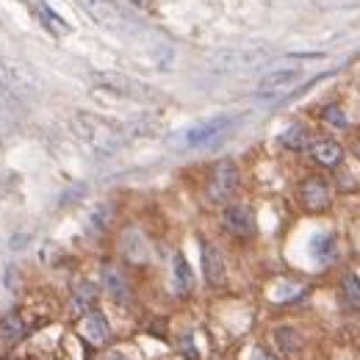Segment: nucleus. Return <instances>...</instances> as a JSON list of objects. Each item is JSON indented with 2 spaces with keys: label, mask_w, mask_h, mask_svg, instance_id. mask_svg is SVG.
Wrapping results in <instances>:
<instances>
[{
  "label": "nucleus",
  "mask_w": 360,
  "mask_h": 360,
  "mask_svg": "<svg viewBox=\"0 0 360 360\" xmlns=\"http://www.w3.org/2000/svg\"><path fill=\"white\" fill-rule=\"evenodd\" d=\"M238 167L233 164V161H219L217 167H214V172H211V180H208V188H205V197H208V202H214V205H222L227 202L230 197H233V191L238 188Z\"/></svg>",
  "instance_id": "obj_2"
},
{
  "label": "nucleus",
  "mask_w": 360,
  "mask_h": 360,
  "mask_svg": "<svg viewBox=\"0 0 360 360\" xmlns=\"http://www.w3.org/2000/svg\"><path fill=\"white\" fill-rule=\"evenodd\" d=\"M97 81L103 84V86H108L111 91H120V94H131V97H144V91H139L141 86L134 84L131 78H122V75H97Z\"/></svg>",
  "instance_id": "obj_17"
},
{
  "label": "nucleus",
  "mask_w": 360,
  "mask_h": 360,
  "mask_svg": "<svg viewBox=\"0 0 360 360\" xmlns=\"http://www.w3.org/2000/svg\"><path fill=\"white\" fill-rule=\"evenodd\" d=\"M0 330H3V338H6V341H17V338L22 335V324H20L17 316H6Z\"/></svg>",
  "instance_id": "obj_20"
},
{
  "label": "nucleus",
  "mask_w": 360,
  "mask_h": 360,
  "mask_svg": "<svg viewBox=\"0 0 360 360\" xmlns=\"http://www.w3.org/2000/svg\"><path fill=\"white\" fill-rule=\"evenodd\" d=\"M311 158H314L319 167H338L344 161V147L335 141V139H319L311 141Z\"/></svg>",
  "instance_id": "obj_10"
},
{
  "label": "nucleus",
  "mask_w": 360,
  "mask_h": 360,
  "mask_svg": "<svg viewBox=\"0 0 360 360\" xmlns=\"http://www.w3.org/2000/svg\"><path fill=\"white\" fill-rule=\"evenodd\" d=\"M280 144H283L285 150H291V153H302V150H308V147H311V128H308V125H300V122L283 128Z\"/></svg>",
  "instance_id": "obj_14"
},
{
  "label": "nucleus",
  "mask_w": 360,
  "mask_h": 360,
  "mask_svg": "<svg viewBox=\"0 0 360 360\" xmlns=\"http://www.w3.org/2000/svg\"><path fill=\"white\" fill-rule=\"evenodd\" d=\"M122 255H125L131 264H144V261L150 258L147 238H144L139 230H125V236H122Z\"/></svg>",
  "instance_id": "obj_13"
},
{
  "label": "nucleus",
  "mask_w": 360,
  "mask_h": 360,
  "mask_svg": "<svg viewBox=\"0 0 360 360\" xmlns=\"http://www.w3.org/2000/svg\"><path fill=\"white\" fill-rule=\"evenodd\" d=\"M250 360H277V358H271L269 352H264V349H255V352H252V358Z\"/></svg>",
  "instance_id": "obj_23"
},
{
  "label": "nucleus",
  "mask_w": 360,
  "mask_h": 360,
  "mask_svg": "<svg viewBox=\"0 0 360 360\" xmlns=\"http://www.w3.org/2000/svg\"><path fill=\"white\" fill-rule=\"evenodd\" d=\"M341 300H344V305L349 308V311H360V280L358 274H344V280H341Z\"/></svg>",
  "instance_id": "obj_18"
},
{
  "label": "nucleus",
  "mask_w": 360,
  "mask_h": 360,
  "mask_svg": "<svg viewBox=\"0 0 360 360\" xmlns=\"http://www.w3.org/2000/svg\"><path fill=\"white\" fill-rule=\"evenodd\" d=\"M131 3H134V6H144V0H131Z\"/></svg>",
  "instance_id": "obj_25"
},
{
  "label": "nucleus",
  "mask_w": 360,
  "mask_h": 360,
  "mask_svg": "<svg viewBox=\"0 0 360 360\" xmlns=\"http://www.w3.org/2000/svg\"><path fill=\"white\" fill-rule=\"evenodd\" d=\"M321 117H324V122H330V125H338V128L347 125V117H344V111H341L338 105H327Z\"/></svg>",
  "instance_id": "obj_21"
},
{
  "label": "nucleus",
  "mask_w": 360,
  "mask_h": 360,
  "mask_svg": "<svg viewBox=\"0 0 360 360\" xmlns=\"http://www.w3.org/2000/svg\"><path fill=\"white\" fill-rule=\"evenodd\" d=\"M355 153H358V158H360V141L355 144Z\"/></svg>",
  "instance_id": "obj_26"
},
{
  "label": "nucleus",
  "mask_w": 360,
  "mask_h": 360,
  "mask_svg": "<svg viewBox=\"0 0 360 360\" xmlns=\"http://www.w3.org/2000/svg\"><path fill=\"white\" fill-rule=\"evenodd\" d=\"M103 360H128V355H122V352H108Z\"/></svg>",
  "instance_id": "obj_24"
},
{
  "label": "nucleus",
  "mask_w": 360,
  "mask_h": 360,
  "mask_svg": "<svg viewBox=\"0 0 360 360\" xmlns=\"http://www.w3.org/2000/svg\"><path fill=\"white\" fill-rule=\"evenodd\" d=\"M225 230L236 238H250L255 236V214L250 205H227L225 208Z\"/></svg>",
  "instance_id": "obj_4"
},
{
  "label": "nucleus",
  "mask_w": 360,
  "mask_h": 360,
  "mask_svg": "<svg viewBox=\"0 0 360 360\" xmlns=\"http://www.w3.org/2000/svg\"><path fill=\"white\" fill-rule=\"evenodd\" d=\"M302 78V70L300 67H285V70H271L261 78L258 84V97H274L280 91L291 89L297 81Z\"/></svg>",
  "instance_id": "obj_5"
},
{
  "label": "nucleus",
  "mask_w": 360,
  "mask_h": 360,
  "mask_svg": "<svg viewBox=\"0 0 360 360\" xmlns=\"http://www.w3.org/2000/svg\"><path fill=\"white\" fill-rule=\"evenodd\" d=\"M0 81H3L11 91H17V94H28V91H34L31 89L28 75H25V70L17 67V64H11L6 56H0Z\"/></svg>",
  "instance_id": "obj_11"
},
{
  "label": "nucleus",
  "mask_w": 360,
  "mask_h": 360,
  "mask_svg": "<svg viewBox=\"0 0 360 360\" xmlns=\"http://www.w3.org/2000/svg\"><path fill=\"white\" fill-rule=\"evenodd\" d=\"M311 255H314L319 264L335 261V255H338L335 236H333V233H319V236H314V241H311Z\"/></svg>",
  "instance_id": "obj_15"
},
{
  "label": "nucleus",
  "mask_w": 360,
  "mask_h": 360,
  "mask_svg": "<svg viewBox=\"0 0 360 360\" xmlns=\"http://www.w3.org/2000/svg\"><path fill=\"white\" fill-rule=\"evenodd\" d=\"M78 134L81 139L89 144L94 153H100V155H114L117 150H120V134L108 125V122H103V120H97V117H78Z\"/></svg>",
  "instance_id": "obj_1"
},
{
  "label": "nucleus",
  "mask_w": 360,
  "mask_h": 360,
  "mask_svg": "<svg viewBox=\"0 0 360 360\" xmlns=\"http://www.w3.org/2000/svg\"><path fill=\"white\" fill-rule=\"evenodd\" d=\"M202 271H205V280H208L214 288L225 285V280H227L225 258H222V252H219L214 244H208V241H202Z\"/></svg>",
  "instance_id": "obj_7"
},
{
  "label": "nucleus",
  "mask_w": 360,
  "mask_h": 360,
  "mask_svg": "<svg viewBox=\"0 0 360 360\" xmlns=\"http://www.w3.org/2000/svg\"><path fill=\"white\" fill-rule=\"evenodd\" d=\"M94 302H97V285L86 283V280L75 283V288H72V308H75V314H86Z\"/></svg>",
  "instance_id": "obj_16"
},
{
  "label": "nucleus",
  "mask_w": 360,
  "mask_h": 360,
  "mask_svg": "<svg viewBox=\"0 0 360 360\" xmlns=\"http://www.w3.org/2000/svg\"><path fill=\"white\" fill-rule=\"evenodd\" d=\"M274 341H277V347H280L283 352H294V349L300 347V335H297L291 327H277V330H274Z\"/></svg>",
  "instance_id": "obj_19"
},
{
  "label": "nucleus",
  "mask_w": 360,
  "mask_h": 360,
  "mask_svg": "<svg viewBox=\"0 0 360 360\" xmlns=\"http://www.w3.org/2000/svg\"><path fill=\"white\" fill-rule=\"evenodd\" d=\"M230 125H233L230 117H217V120H211V122H202V125L186 131V144H188V147H200V144L217 139L219 134H225Z\"/></svg>",
  "instance_id": "obj_9"
},
{
  "label": "nucleus",
  "mask_w": 360,
  "mask_h": 360,
  "mask_svg": "<svg viewBox=\"0 0 360 360\" xmlns=\"http://www.w3.org/2000/svg\"><path fill=\"white\" fill-rule=\"evenodd\" d=\"M100 280H103V288L117 300V302H125L131 297V283L125 277V271L114 264H105L103 271H100Z\"/></svg>",
  "instance_id": "obj_8"
},
{
  "label": "nucleus",
  "mask_w": 360,
  "mask_h": 360,
  "mask_svg": "<svg viewBox=\"0 0 360 360\" xmlns=\"http://www.w3.org/2000/svg\"><path fill=\"white\" fill-rule=\"evenodd\" d=\"M39 11H42V14H45V17H47V25H50V28H53V31H56V28H58V31H61V34H67V31H70V28H67V25H64V20H61V17H58V14H53V11H50V8H47L45 3H39Z\"/></svg>",
  "instance_id": "obj_22"
},
{
  "label": "nucleus",
  "mask_w": 360,
  "mask_h": 360,
  "mask_svg": "<svg viewBox=\"0 0 360 360\" xmlns=\"http://www.w3.org/2000/svg\"><path fill=\"white\" fill-rule=\"evenodd\" d=\"M78 333H81V338L91 344V347H103L108 338H111V327H108V319L100 314V311H91L81 319V324H78Z\"/></svg>",
  "instance_id": "obj_6"
},
{
  "label": "nucleus",
  "mask_w": 360,
  "mask_h": 360,
  "mask_svg": "<svg viewBox=\"0 0 360 360\" xmlns=\"http://www.w3.org/2000/svg\"><path fill=\"white\" fill-rule=\"evenodd\" d=\"M300 202L305 211L319 214V211H327L333 205V188L330 183L319 175H311L300 183Z\"/></svg>",
  "instance_id": "obj_3"
},
{
  "label": "nucleus",
  "mask_w": 360,
  "mask_h": 360,
  "mask_svg": "<svg viewBox=\"0 0 360 360\" xmlns=\"http://www.w3.org/2000/svg\"><path fill=\"white\" fill-rule=\"evenodd\" d=\"M172 288L178 297H188L194 288V274H191V266L183 252H175V258H172Z\"/></svg>",
  "instance_id": "obj_12"
}]
</instances>
